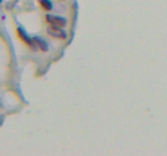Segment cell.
Segmentation results:
<instances>
[{"label":"cell","instance_id":"cell-1","mask_svg":"<svg viewBox=\"0 0 167 156\" xmlns=\"http://www.w3.org/2000/svg\"><path fill=\"white\" fill-rule=\"evenodd\" d=\"M45 20L49 21L52 26H55V28H65L67 26V20L65 18H60V17H52V15H47L45 17Z\"/></svg>","mask_w":167,"mask_h":156},{"label":"cell","instance_id":"cell-2","mask_svg":"<svg viewBox=\"0 0 167 156\" xmlns=\"http://www.w3.org/2000/svg\"><path fill=\"white\" fill-rule=\"evenodd\" d=\"M18 33H20V36H21V39L26 42V44H29V46H34V39H31V37L28 36V34L25 33V29L23 28H18Z\"/></svg>","mask_w":167,"mask_h":156},{"label":"cell","instance_id":"cell-3","mask_svg":"<svg viewBox=\"0 0 167 156\" xmlns=\"http://www.w3.org/2000/svg\"><path fill=\"white\" fill-rule=\"evenodd\" d=\"M49 34L50 36H55V37H60V39H65L67 34L63 31H58V29H54V28H49Z\"/></svg>","mask_w":167,"mask_h":156},{"label":"cell","instance_id":"cell-4","mask_svg":"<svg viewBox=\"0 0 167 156\" xmlns=\"http://www.w3.org/2000/svg\"><path fill=\"white\" fill-rule=\"evenodd\" d=\"M34 42H36V44H37V47H39V49H42L44 52H45L47 49H49L47 42H45V41H42V39H39V37H34Z\"/></svg>","mask_w":167,"mask_h":156},{"label":"cell","instance_id":"cell-5","mask_svg":"<svg viewBox=\"0 0 167 156\" xmlns=\"http://www.w3.org/2000/svg\"><path fill=\"white\" fill-rule=\"evenodd\" d=\"M39 3H41V7H42V8H45L47 12L52 10V3H50L49 0H39Z\"/></svg>","mask_w":167,"mask_h":156}]
</instances>
